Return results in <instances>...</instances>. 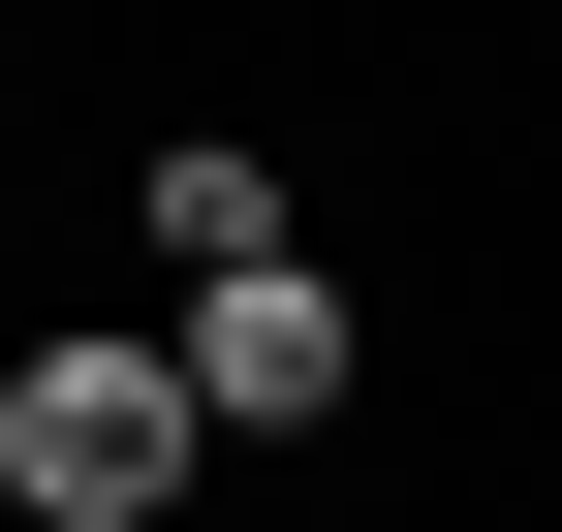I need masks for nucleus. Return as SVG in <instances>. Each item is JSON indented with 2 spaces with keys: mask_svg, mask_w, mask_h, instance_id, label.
I'll return each instance as SVG.
<instances>
[{
  "mask_svg": "<svg viewBox=\"0 0 562 532\" xmlns=\"http://www.w3.org/2000/svg\"><path fill=\"white\" fill-rule=\"evenodd\" d=\"M220 439H188L157 313H63V345H0V532H157Z\"/></svg>",
  "mask_w": 562,
  "mask_h": 532,
  "instance_id": "1",
  "label": "nucleus"
},
{
  "mask_svg": "<svg viewBox=\"0 0 562 532\" xmlns=\"http://www.w3.org/2000/svg\"><path fill=\"white\" fill-rule=\"evenodd\" d=\"M157 376H188V439H313V408H344V282H313V251H250V282L157 313Z\"/></svg>",
  "mask_w": 562,
  "mask_h": 532,
  "instance_id": "2",
  "label": "nucleus"
},
{
  "mask_svg": "<svg viewBox=\"0 0 562 532\" xmlns=\"http://www.w3.org/2000/svg\"><path fill=\"white\" fill-rule=\"evenodd\" d=\"M250 251H281V157L188 125V157H157V282H250Z\"/></svg>",
  "mask_w": 562,
  "mask_h": 532,
  "instance_id": "3",
  "label": "nucleus"
}]
</instances>
